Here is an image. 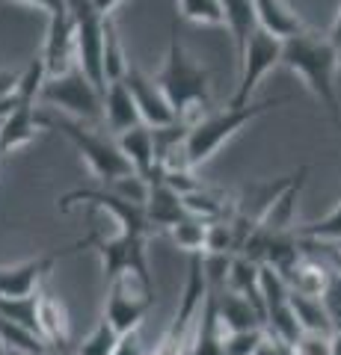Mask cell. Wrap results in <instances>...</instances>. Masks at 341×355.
<instances>
[{"label": "cell", "mask_w": 341, "mask_h": 355, "mask_svg": "<svg viewBox=\"0 0 341 355\" xmlns=\"http://www.w3.org/2000/svg\"><path fill=\"white\" fill-rule=\"evenodd\" d=\"M282 65L291 69L306 89L329 110L335 128L341 130V107H338V89H335V71H338V53L329 42V33L306 30L300 36L285 42Z\"/></svg>", "instance_id": "cell-1"}, {"label": "cell", "mask_w": 341, "mask_h": 355, "mask_svg": "<svg viewBox=\"0 0 341 355\" xmlns=\"http://www.w3.org/2000/svg\"><path fill=\"white\" fill-rule=\"evenodd\" d=\"M158 83L181 125L199 121L208 104H211V74H208V69H202L199 62H193L187 57L175 24L169 33L167 60H163V69L158 71Z\"/></svg>", "instance_id": "cell-2"}, {"label": "cell", "mask_w": 341, "mask_h": 355, "mask_svg": "<svg viewBox=\"0 0 341 355\" xmlns=\"http://www.w3.org/2000/svg\"><path fill=\"white\" fill-rule=\"evenodd\" d=\"M291 98H267V101H258V104H247V107H226L219 113H205L199 121H193L190 130H187V139H184V163L196 169L214 157L219 151L223 142H228L235 133L249 125L252 119H258L264 113L276 107H285Z\"/></svg>", "instance_id": "cell-3"}, {"label": "cell", "mask_w": 341, "mask_h": 355, "mask_svg": "<svg viewBox=\"0 0 341 355\" xmlns=\"http://www.w3.org/2000/svg\"><path fill=\"white\" fill-rule=\"evenodd\" d=\"M42 128L60 130L63 137L83 154V160L90 163L92 175L104 187H113V184L122 181V178L137 175L134 169H131V163L125 160V154L119 151V142L104 137V133H98L92 125L74 121V119H69V116H63V113L53 110V113H42Z\"/></svg>", "instance_id": "cell-4"}, {"label": "cell", "mask_w": 341, "mask_h": 355, "mask_svg": "<svg viewBox=\"0 0 341 355\" xmlns=\"http://www.w3.org/2000/svg\"><path fill=\"white\" fill-rule=\"evenodd\" d=\"M42 101L63 116L83 121V125L104 119V98L98 86L81 71V65H72L65 74L48 77L42 86Z\"/></svg>", "instance_id": "cell-5"}, {"label": "cell", "mask_w": 341, "mask_h": 355, "mask_svg": "<svg viewBox=\"0 0 341 355\" xmlns=\"http://www.w3.org/2000/svg\"><path fill=\"white\" fill-rule=\"evenodd\" d=\"M151 305H155V282H151V275L149 272H122L119 279L107 284L104 320L119 335L140 331Z\"/></svg>", "instance_id": "cell-6"}, {"label": "cell", "mask_w": 341, "mask_h": 355, "mask_svg": "<svg viewBox=\"0 0 341 355\" xmlns=\"http://www.w3.org/2000/svg\"><path fill=\"white\" fill-rule=\"evenodd\" d=\"M69 9L74 18V57H78L81 71L98 86V92L104 98V33L110 15L98 12L92 0H69Z\"/></svg>", "instance_id": "cell-7"}, {"label": "cell", "mask_w": 341, "mask_h": 355, "mask_svg": "<svg viewBox=\"0 0 341 355\" xmlns=\"http://www.w3.org/2000/svg\"><path fill=\"white\" fill-rule=\"evenodd\" d=\"M74 205H92L98 210L113 216L116 228L125 231V234H142L149 237L151 234V225H149V216H146V205L140 202H131V198L119 196L116 190L110 187H98V190H72L60 198V210L69 214Z\"/></svg>", "instance_id": "cell-8"}, {"label": "cell", "mask_w": 341, "mask_h": 355, "mask_svg": "<svg viewBox=\"0 0 341 355\" xmlns=\"http://www.w3.org/2000/svg\"><path fill=\"white\" fill-rule=\"evenodd\" d=\"M282 51H285V42H279L276 36H270V33H264V30L252 33L244 57L238 62V86H235V95H232V101H228V107L249 104V95L258 89L264 74L273 71L276 65H282Z\"/></svg>", "instance_id": "cell-9"}, {"label": "cell", "mask_w": 341, "mask_h": 355, "mask_svg": "<svg viewBox=\"0 0 341 355\" xmlns=\"http://www.w3.org/2000/svg\"><path fill=\"white\" fill-rule=\"evenodd\" d=\"M95 243H98V234H90L86 240L72 243V246H65L60 252L39 254V258L15 263V266H0V296H33L42 287V282H45V275L63 258H69V254H74L78 249H90Z\"/></svg>", "instance_id": "cell-10"}, {"label": "cell", "mask_w": 341, "mask_h": 355, "mask_svg": "<svg viewBox=\"0 0 341 355\" xmlns=\"http://www.w3.org/2000/svg\"><path fill=\"white\" fill-rule=\"evenodd\" d=\"M146 243H149V237L125 234V231H116L113 237H98L95 252H98V258H101L104 282L110 284L113 279H119L122 272H149Z\"/></svg>", "instance_id": "cell-11"}, {"label": "cell", "mask_w": 341, "mask_h": 355, "mask_svg": "<svg viewBox=\"0 0 341 355\" xmlns=\"http://www.w3.org/2000/svg\"><path fill=\"white\" fill-rule=\"evenodd\" d=\"M125 83L131 89V95H134L137 110H140V119H142V125H146V128L160 130V128L178 125V119H175V110L167 101V95H163L158 77H151L146 71L134 69V65H128Z\"/></svg>", "instance_id": "cell-12"}, {"label": "cell", "mask_w": 341, "mask_h": 355, "mask_svg": "<svg viewBox=\"0 0 341 355\" xmlns=\"http://www.w3.org/2000/svg\"><path fill=\"white\" fill-rule=\"evenodd\" d=\"M39 57L45 62L48 77L65 74L72 65H78V57H74V18H72L69 0L53 15H48V33H45V42H42Z\"/></svg>", "instance_id": "cell-13"}, {"label": "cell", "mask_w": 341, "mask_h": 355, "mask_svg": "<svg viewBox=\"0 0 341 355\" xmlns=\"http://www.w3.org/2000/svg\"><path fill=\"white\" fill-rule=\"evenodd\" d=\"M36 329H39V338L48 343L51 352H69V340H72L69 308L63 305V299H57L51 291H45V287H39Z\"/></svg>", "instance_id": "cell-14"}, {"label": "cell", "mask_w": 341, "mask_h": 355, "mask_svg": "<svg viewBox=\"0 0 341 355\" xmlns=\"http://www.w3.org/2000/svg\"><path fill=\"white\" fill-rule=\"evenodd\" d=\"M211 282V279H208ZM214 296H217V317L223 331H244V329H264V314L256 302H249L247 296L228 291L226 282H211Z\"/></svg>", "instance_id": "cell-15"}, {"label": "cell", "mask_w": 341, "mask_h": 355, "mask_svg": "<svg viewBox=\"0 0 341 355\" xmlns=\"http://www.w3.org/2000/svg\"><path fill=\"white\" fill-rule=\"evenodd\" d=\"M116 142H119V151L125 154V160L131 163V169H134L142 181L155 184L160 178V163H158V148H155V130L146 128V125H140L134 130L122 133Z\"/></svg>", "instance_id": "cell-16"}, {"label": "cell", "mask_w": 341, "mask_h": 355, "mask_svg": "<svg viewBox=\"0 0 341 355\" xmlns=\"http://www.w3.org/2000/svg\"><path fill=\"white\" fill-rule=\"evenodd\" d=\"M211 284V282H208ZM223 326H219V317H217V296H214V287L208 291L202 311H199V320L193 326V335L190 343H187V355H226L223 352Z\"/></svg>", "instance_id": "cell-17"}, {"label": "cell", "mask_w": 341, "mask_h": 355, "mask_svg": "<svg viewBox=\"0 0 341 355\" xmlns=\"http://www.w3.org/2000/svg\"><path fill=\"white\" fill-rule=\"evenodd\" d=\"M104 125L113 130L116 137H122V133L142 125L137 101H134V95H131L125 80L107 83V89H104Z\"/></svg>", "instance_id": "cell-18"}, {"label": "cell", "mask_w": 341, "mask_h": 355, "mask_svg": "<svg viewBox=\"0 0 341 355\" xmlns=\"http://www.w3.org/2000/svg\"><path fill=\"white\" fill-rule=\"evenodd\" d=\"M256 15H258V30L276 36L279 42H288L309 30L306 21L285 0H256Z\"/></svg>", "instance_id": "cell-19"}, {"label": "cell", "mask_w": 341, "mask_h": 355, "mask_svg": "<svg viewBox=\"0 0 341 355\" xmlns=\"http://www.w3.org/2000/svg\"><path fill=\"white\" fill-rule=\"evenodd\" d=\"M146 216H149V225L151 231L155 228H163L169 231L172 225H178L181 219H187L190 214H187V207L181 202V196L169 190L167 184H149V196H146Z\"/></svg>", "instance_id": "cell-20"}, {"label": "cell", "mask_w": 341, "mask_h": 355, "mask_svg": "<svg viewBox=\"0 0 341 355\" xmlns=\"http://www.w3.org/2000/svg\"><path fill=\"white\" fill-rule=\"evenodd\" d=\"M329 275H333V270L329 266H324L321 261L309 258V254H300L288 270L282 272V279L288 282V287L294 293H303V296H317L321 299L326 284H329Z\"/></svg>", "instance_id": "cell-21"}, {"label": "cell", "mask_w": 341, "mask_h": 355, "mask_svg": "<svg viewBox=\"0 0 341 355\" xmlns=\"http://www.w3.org/2000/svg\"><path fill=\"white\" fill-rule=\"evenodd\" d=\"M219 6H223L226 27H228V33H232V39H235V57L240 62L249 39H252V33L258 30L256 0H219Z\"/></svg>", "instance_id": "cell-22"}, {"label": "cell", "mask_w": 341, "mask_h": 355, "mask_svg": "<svg viewBox=\"0 0 341 355\" xmlns=\"http://www.w3.org/2000/svg\"><path fill=\"white\" fill-rule=\"evenodd\" d=\"M291 305L297 314V323H300L303 331H317V335H335V326L326 314L324 299L317 296H303L291 291Z\"/></svg>", "instance_id": "cell-23"}, {"label": "cell", "mask_w": 341, "mask_h": 355, "mask_svg": "<svg viewBox=\"0 0 341 355\" xmlns=\"http://www.w3.org/2000/svg\"><path fill=\"white\" fill-rule=\"evenodd\" d=\"M0 343H3L9 352H21V355H51L48 343L42 340L36 331L18 326L6 317H0Z\"/></svg>", "instance_id": "cell-24"}, {"label": "cell", "mask_w": 341, "mask_h": 355, "mask_svg": "<svg viewBox=\"0 0 341 355\" xmlns=\"http://www.w3.org/2000/svg\"><path fill=\"white\" fill-rule=\"evenodd\" d=\"M297 237L306 243H321V246H338L341 243V202L324 219L297 225Z\"/></svg>", "instance_id": "cell-25"}, {"label": "cell", "mask_w": 341, "mask_h": 355, "mask_svg": "<svg viewBox=\"0 0 341 355\" xmlns=\"http://www.w3.org/2000/svg\"><path fill=\"white\" fill-rule=\"evenodd\" d=\"M128 57H125V48H122V39L116 33L113 18H107V33H104V77L107 83H116V80H125L128 74Z\"/></svg>", "instance_id": "cell-26"}, {"label": "cell", "mask_w": 341, "mask_h": 355, "mask_svg": "<svg viewBox=\"0 0 341 355\" xmlns=\"http://www.w3.org/2000/svg\"><path fill=\"white\" fill-rule=\"evenodd\" d=\"M36 308H39V291L33 296H0V317L13 320V323L36 331Z\"/></svg>", "instance_id": "cell-27"}, {"label": "cell", "mask_w": 341, "mask_h": 355, "mask_svg": "<svg viewBox=\"0 0 341 355\" xmlns=\"http://www.w3.org/2000/svg\"><path fill=\"white\" fill-rule=\"evenodd\" d=\"M119 338H122V335H119V331L101 317V320L95 323V329L90 331V335H86V338L78 343L74 355H113Z\"/></svg>", "instance_id": "cell-28"}, {"label": "cell", "mask_w": 341, "mask_h": 355, "mask_svg": "<svg viewBox=\"0 0 341 355\" xmlns=\"http://www.w3.org/2000/svg\"><path fill=\"white\" fill-rule=\"evenodd\" d=\"M178 15L193 24H208V27H226L223 6L219 0H178Z\"/></svg>", "instance_id": "cell-29"}, {"label": "cell", "mask_w": 341, "mask_h": 355, "mask_svg": "<svg viewBox=\"0 0 341 355\" xmlns=\"http://www.w3.org/2000/svg\"><path fill=\"white\" fill-rule=\"evenodd\" d=\"M205 234H208V222L196 219V216H187V219L178 222V225L169 228V237L178 243V249L190 252V254L205 252Z\"/></svg>", "instance_id": "cell-30"}, {"label": "cell", "mask_w": 341, "mask_h": 355, "mask_svg": "<svg viewBox=\"0 0 341 355\" xmlns=\"http://www.w3.org/2000/svg\"><path fill=\"white\" fill-rule=\"evenodd\" d=\"M267 335V329H244V331H226L223 335V352L226 355H252L258 343Z\"/></svg>", "instance_id": "cell-31"}, {"label": "cell", "mask_w": 341, "mask_h": 355, "mask_svg": "<svg viewBox=\"0 0 341 355\" xmlns=\"http://www.w3.org/2000/svg\"><path fill=\"white\" fill-rule=\"evenodd\" d=\"M291 347H294V355H333V335L303 331Z\"/></svg>", "instance_id": "cell-32"}, {"label": "cell", "mask_w": 341, "mask_h": 355, "mask_svg": "<svg viewBox=\"0 0 341 355\" xmlns=\"http://www.w3.org/2000/svg\"><path fill=\"white\" fill-rule=\"evenodd\" d=\"M324 305H326V314L329 320H333V326L335 331L341 329V272L333 270V275H329V284H326V291H324Z\"/></svg>", "instance_id": "cell-33"}, {"label": "cell", "mask_w": 341, "mask_h": 355, "mask_svg": "<svg viewBox=\"0 0 341 355\" xmlns=\"http://www.w3.org/2000/svg\"><path fill=\"white\" fill-rule=\"evenodd\" d=\"M18 83H21V71H0V121L6 119V113L15 104Z\"/></svg>", "instance_id": "cell-34"}, {"label": "cell", "mask_w": 341, "mask_h": 355, "mask_svg": "<svg viewBox=\"0 0 341 355\" xmlns=\"http://www.w3.org/2000/svg\"><path fill=\"white\" fill-rule=\"evenodd\" d=\"M113 355H146V343H142L140 331H128V335L119 338Z\"/></svg>", "instance_id": "cell-35"}, {"label": "cell", "mask_w": 341, "mask_h": 355, "mask_svg": "<svg viewBox=\"0 0 341 355\" xmlns=\"http://www.w3.org/2000/svg\"><path fill=\"white\" fill-rule=\"evenodd\" d=\"M285 349H288V343H282L279 338H273L270 331L264 335V340L258 343V349L252 352V355H285Z\"/></svg>", "instance_id": "cell-36"}, {"label": "cell", "mask_w": 341, "mask_h": 355, "mask_svg": "<svg viewBox=\"0 0 341 355\" xmlns=\"http://www.w3.org/2000/svg\"><path fill=\"white\" fill-rule=\"evenodd\" d=\"M18 3L33 6V9H39V12H45V15H53L60 6H65V0H18Z\"/></svg>", "instance_id": "cell-37"}, {"label": "cell", "mask_w": 341, "mask_h": 355, "mask_svg": "<svg viewBox=\"0 0 341 355\" xmlns=\"http://www.w3.org/2000/svg\"><path fill=\"white\" fill-rule=\"evenodd\" d=\"M329 42H333V48L338 53V71H341V0H338V15L333 21V30H329Z\"/></svg>", "instance_id": "cell-38"}, {"label": "cell", "mask_w": 341, "mask_h": 355, "mask_svg": "<svg viewBox=\"0 0 341 355\" xmlns=\"http://www.w3.org/2000/svg\"><path fill=\"white\" fill-rule=\"evenodd\" d=\"M92 3H95V9H98L101 15H110L119 3H122V0H92Z\"/></svg>", "instance_id": "cell-39"}, {"label": "cell", "mask_w": 341, "mask_h": 355, "mask_svg": "<svg viewBox=\"0 0 341 355\" xmlns=\"http://www.w3.org/2000/svg\"><path fill=\"white\" fill-rule=\"evenodd\" d=\"M333 355H341V329L333 335Z\"/></svg>", "instance_id": "cell-40"}, {"label": "cell", "mask_w": 341, "mask_h": 355, "mask_svg": "<svg viewBox=\"0 0 341 355\" xmlns=\"http://www.w3.org/2000/svg\"><path fill=\"white\" fill-rule=\"evenodd\" d=\"M0 355H9V349L3 347V343H0Z\"/></svg>", "instance_id": "cell-41"}, {"label": "cell", "mask_w": 341, "mask_h": 355, "mask_svg": "<svg viewBox=\"0 0 341 355\" xmlns=\"http://www.w3.org/2000/svg\"><path fill=\"white\" fill-rule=\"evenodd\" d=\"M9 355H21V352H9Z\"/></svg>", "instance_id": "cell-42"}]
</instances>
